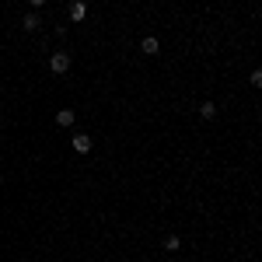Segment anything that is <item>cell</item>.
I'll list each match as a JSON object with an SVG mask.
<instances>
[{
  "instance_id": "3",
  "label": "cell",
  "mask_w": 262,
  "mask_h": 262,
  "mask_svg": "<svg viewBox=\"0 0 262 262\" xmlns=\"http://www.w3.org/2000/svg\"><path fill=\"white\" fill-rule=\"evenodd\" d=\"M70 21H88V4L84 0H70Z\"/></svg>"
},
{
  "instance_id": "11",
  "label": "cell",
  "mask_w": 262,
  "mask_h": 262,
  "mask_svg": "<svg viewBox=\"0 0 262 262\" xmlns=\"http://www.w3.org/2000/svg\"><path fill=\"white\" fill-rule=\"evenodd\" d=\"M84 262H91V259H84Z\"/></svg>"
},
{
  "instance_id": "5",
  "label": "cell",
  "mask_w": 262,
  "mask_h": 262,
  "mask_svg": "<svg viewBox=\"0 0 262 262\" xmlns=\"http://www.w3.org/2000/svg\"><path fill=\"white\" fill-rule=\"evenodd\" d=\"M140 53L143 56H158V53H161V42L154 39V35H147V39L140 42Z\"/></svg>"
},
{
  "instance_id": "1",
  "label": "cell",
  "mask_w": 262,
  "mask_h": 262,
  "mask_svg": "<svg viewBox=\"0 0 262 262\" xmlns=\"http://www.w3.org/2000/svg\"><path fill=\"white\" fill-rule=\"evenodd\" d=\"M70 67H74V60H70V53H67V49H56V53L49 56V74H56V77L70 74Z\"/></svg>"
},
{
  "instance_id": "7",
  "label": "cell",
  "mask_w": 262,
  "mask_h": 262,
  "mask_svg": "<svg viewBox=\"0 0 262 262\" xmlns=\"http://www.w3.org/2000/svg\"><path fill=\"white\" fill-rule=\"evenodd\" d=\"M161 248H164V252H179V248H182V238H179V234H168V238L161 242Z\"/></svg>"
},
{
  "instance_id": "6",
  "label": "cell",
  "mask_w": 262,
  "mask_h": 262,
  "mask_svg": "<svg viewBox=\"0 0 262 262\" xmlns=\"http://www.w3.org/2000/svg\"><path fill=\"white\" fill-rule=\"evenodd\" d=\"M74 119H77V116H74V108H60V112H56V126H63V129H70Z\"/></svg>"
},
{
  "instance_id": "9",
  "label": "cell",
  "mask_w": 262,
  "mask_h": 262,
  "mask_svg": "<svg viewBox=\"0 0 262 262\" xmlns=\"http://www.w3.org/2000/svg\"><path fill=\"white\" fill-rule=\"evenodd\" d=\"M248 81H252V88H262V70H259V67L248 74Z\"/></svg>"
},
{
  "instance_id": "8",
  "label": "cell",
  "mask_w": 262,
  "mask_h": 262,
  "mask_svg": "<svg viewBox=\"0 0 262 262\" xmlns=\"http://www.w3.org/2000/svg\"><path fill=\"white\" fill-rule=\"evenodd\" d=\"M200 116H203V119H217V105H213V101H203Z\"/></svg>"
},
{
  "instance_id": "4",
  "label": "cell",
  "mask_w": 262,
  "mask_h": 262,
  "mask_svg": "<svg viewBox=\"0 0 262 262\" xmlns=\"http://www.w3.org/2000/svg\"><path fill=\"white\" fill-rule=\"evenodd\" d=\"M74 154H91V137L88 133H74Z\"/></svg>"
},
{
  "instance_id": "10",
  "label": "cell",
  "mask_w": 262,
  "mask_h": 262,
  "mask_svg": "<svg viewBox=\"0 0 262 262\" xmlns=\"http://www.w3.org/2000/svg\"><path fill=\"white\" fill-rule=\"evenodd\" d=\"M28 7H32V11H42V7H46V0H28Z\"/></svg>"
},
{
  "instance_id": "2",
  "label": "cell",
  "mask_w": 262,
  "mask_h": 262,
  "mask_svg": "<svg viewBox=\"0 0 262 262\" xmlns=\"http://www.w3.org/2000/svg\"><path fill=\"white\" fill-rule=\"evenodd\" d=\"M21 28H25V32H39V28H42V14H39V11L21 14Z\"/></svg>"
}]
</instances>
